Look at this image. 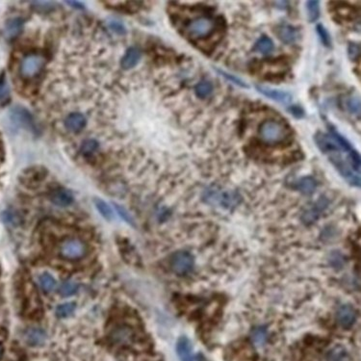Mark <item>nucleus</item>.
Masks as SVG:
<instances>
[{"label":"nucleus","mask_w":361,"mask_h":361,"mask_svg":"<svg viewBox=\"0 0 361 361\" xmlns=\"http://www.w3.org/2000/svg\"><path fill=\"white\" fill-rule=\"evenodd\" d=\"M115 205V208H116V210H117V212L119 213V215H120V217L126 222V223H128L129 225H131V226H134V220H133V218H132V216L122 207V206H120V205H118V204H114Z\"/></svg>","instance_id":"nucleus-35"},{"label":"nucleus","mask_w":361,"mask_h":361,"mask_svg":"<svg viewBox=\"0 0 361 361\" xmlns=\"http://www.w3.org/2000/svg\"><path fill=\"white\" fill-rule=\"evenodd\" d=\"M345 107L350 113L358 116L361 115V101L359 97H348L345 101Z\"/></svg>","instance_id":"nucleus-29"},{"label":"nucleus","mask_w":361,"mask_h":361,"mask_svg":"<svg viewBox=\"0 0 361 361\" xmlns=\"http://www.w3.org/2000/svg\"><path fill=\"white\" fill-rule=\"evenodd\" d=\"M109 25H110V28H111L114 32H116V33H118V34H124V33H125V28H124L123 24L120 23V21L112 20V21H110Z\"/></svg>","instance_id":"nucleus-36"},{"label":"nucleus","mask_w":361,"mask_h":361,"mask_svg":"<svg viewBox=\"0 0 361 361\" xmlns=\"http://www.w3.org/2000/svg\"><path fill=\"white\" fill-rule=\"evenodd\" d=\"M50 201H52L57 206L65 207V206H69L70 204L73 203L74 197H73V194L70 191H68L64 188H58V189H55L51 192Z\"/></svg>","instance_id":"nucleus-17"},{"label":"nucleus","mask_w":361,"mask_h":361,"mask_svg":"<svg viewBox=\"0 0 361 361\" xmlns=\"http://www.w3.org/2000/svg\"><path fill=\"white\" fill-rule=\"evenodd\" d=\"M39 285L42 291L46 293L52 292L56 288V281L55 279L48 273H43L39 277Z\"/></svg>","instance_id":"nucleus-24"},{"label":"nucleus","mask_w":361,"mask_h":361,"mask_svg":"<svg viewBox=\"0 0 361 361\" xmlns=\"http://www.w3.org/2000/svg\"><path fill=\"white\" fill-rule=\"evenodd\" d=\"M141 59V51L137 47H129L120 61V66L123 70L127 71L133 69Z\"/></svg>","instance_id":"nucleus-16"},{"label":"nucleus","mask_w":361,"mask_h":361,"mask_svg":"<svg viewBox=\"0 0 361 361\" xmlns=\"http://www.w3.org/2000/svg\"><path fill=\"white\" fill-rule=\"evenodd\" d=\"M212 92L213 85L208 81H201L195 88V93L200 98H206L212 94Z\"/></svg>","instance_id":"nucleus-27"},{"label":"nucleus","mask_w":361,"mask_h":361,"mask_svg":"<svg viewBox=\"0 0 361 361\" xmlns=\"http://www.w3.org/2000/svg\"><path fill=\"white\" fill-rule=\"evenodd\" d=\"M314 142L350 184L361 186V156L346 138L330 127L328 133L317 132Z\"/></svg>","instance_id":"nucleus-1"},{"label":"nucleus","mask_w":361,"mask_h":361,"mask_svg":"<svg viewBox=\"0 0 361 361\" xmlns=\"http://www.w3.org/2000/svg\"><path fill=\"white\" fill-rule=\"evenodd\" d=\"M258 138L267 146H284L292 140V129L283 120L269 119L259 125Z\"/></svg>","instance_id":"nucleus-3"},{"label":"nucleus","mask_w":361,"mask_h":361,"mask_svg":"<svg viewBox=\"0 0 361 361\" xmlns=\"http://www.w3.org/2000/svg\"><path fill=\"white\" fill-rule=\"evenodd\" d=\"M203 199L213 206L225 209L235 208L240 202V196L236 192L219 186L207 188L203 193Z\"/></svg>","instance_id":"nucleus-4"},{"label":"nucleus","mask_w":361,"mask_h":361,"mask_svg":"<svg viewBox=\"0 0 361 361\" xmlns=\"http://www.w3.org/2000/svg\"><path fill=\"white\" fill-rule=\"evenodd\" d=\"M316 31H317V33H318V35L321 39L323 44L326 47H330L331 46V38H330V35L327 32V30L325 29V27L322 24H318L317 27H316Z\"/></svg>","instance_id":"nucleus-32"},{"label":"nucleus","mask_w":361,"mask_h":361,"mask_svg":"<svg viewBox=\"0 0 361 361\" xmlns=\"http://www.w3.org/2000/svg\"><path fill=\"white\" fill-rule=\"evenodd\" d=\"M8 95H9V92H8L7 87H5V86L2 87V86H1V87H0V99L5 98Z\"/></svg>","instance_id":"nucleus-38"},{"label":"nucleus","mask_w":361,"mask_h":361,"mask_svg":"<svg viewBox=\"0 0 361 361\" xmlns=\"http://www.w3.org/2000/svg\"><path fill=\"white\" fill-rule=\"evenodd\" d=\"M275 49V44L273 42V40H271L270 38L268 37H261L259 40L256 41V43L254 44V47H253V50L258 52V53H261V54H264V55H268V54H271Z\"/></svg>","instance_id":"nucleus-23"},{"label":"nucleus","mask_w":361,"mask_h":361,"mask_svg":"<svg viewBox=\"0 0 361 361\" xmlns=\"http://www.w3.org/2000/svg\"><path fill=\"white\" fill-rule=\"evenodd\" d=\"M95 204L99 213L107 220L113 219V211L111 207L105 202V201L100 200V199H95Z\"/></svg>","instance_id":"nucleus-30"},{"label":"nucleus","mask_w":361,"mask_h":361,"mask_svg":"<svg viewBox=\"0 0 361 361\" xmlns=\"http://www.w3.org/2000/svg\"><path fill=\"white\" fill-rule=\"evenodd\" d=\"M109 338L114 345L125 347L134 342L135 333L134 330L129 326H118L111 331Z\"/></svg>","instance_id":"nucleus-9"},{"label":"nucleus","mask_w":361,"mask_h":361,"mask_svg":"<svg viewBox=\"0 0 361 361\" xmlns=\"http://www.w3.org/2000/svg\"><path fill=\"white\" fill-rule=\"evenodd\" d=\"M170 265L173 273L178 276H184L192 271L194 267V257L186 250H179L171 256Z\"/></svg>","instance_id":"nucleus-7"},{"label":"nucleus","mask_w":361,"mask_h":361,"mask_svg":"<svg viewBox=\"0 0 361 361\" xmlns=\"http://www.w3.org/2000/svg\"><path fill=\"white\" fill-rule=\"evenodd\" d=\"M11 118L16 124L34 131L35 124L33 118L31 114L23 107H15L11 111Z\"/></svg>","instance_id":"nucleus-12"},{"label":"nucleus","mask_w":361,"mask_h":361,"mask_svg":"<svg viewBox=\"0 0 361 361\" xmlns=\"http://www.w3.org/2000/svg\"><path fill=\"white\" fill-rule=\"evenodd\" d=\"M176 352L181 361H202L201 355L195 354L191 341L187 337H180L176 344Z\"/></svg>","instance_id":"nucleus-11"},{"label":"nucleus","mask_w":361,"mask_h":361,"mask_svg":"<svg viewBox=\"0 0 361 361\" xmlns=\"http://www.w3.org/2000/svg\"><path fill=\"white\" fill-rule=\"evenodd\" d=\"M279 39L284 43H294L300 39L299 30L290 24H281L276 30Z\"/></svg>","instance_id":"nucleus-15"},{"label":"nucleus","mask_w":361,"mask_h":361,"mask_svg":"<svg viewBox=\"0 0 361 361\" xmlns=\"http://www.w3.org/2000/svg\"><path fill=\"white\" fill-rule=\"evenodd\" d=\"M217 72H218L221 76H223V77H225L226 79H228V80L232 82L233 84H235V85H237V86H240V87H243V88H247V85L244 81L242 80V79L238 78L237 76H233V75H230V74H228V73H226V72H224V71H221V70H219V69H217Z\"/></svg>","instance_id":"nucleus-33"},{"label":"nucleus","mask_w":361,"mask_h":361,"mask_svg":"<svg viewBox=\"0 0 361 361\" xmlns=\"http://www.w3.org/2000/svg\"><path fill=\"white\" fill-rule=\"evenodd\" d=\"M250 340L252 344L257 348L265 346L269 341V331L267 327L266 326L255 327L250 334Z\"/></svg>","instance_id":"nucleus-21"},{"label":"nucleus","mask_w":361,"mask_h":361,"mask_svg":"<svg viewBox=\"0 0 361 361\" xmlns=\"http://www.w3.org/2000/svg\"><path fill=\"white\" fill-rule=\"evenodd\" d=\"M98 148V144L94 139H88L83 142L81 146V152L84 155H91L93 154Z\"/></svg>","instance_id":"nucleus-31"},{"label":"nucleus","mask_w":361,"mask_h":361,"mask_svg":"<svg viewBox=\"0 0 361 361\" xmlns=\"http://www.w3.org/2000/svg\"><path fill=\"white\" fill-rule=\"evenodd\" d=\"M67 3L70 4V5H72L76 9H82L83 8V5L81 4L80 2H78V1H68Z\"/></svg>","instance_id":"nucleus-39"},{"label":"nucleus","mask_w":361,"mask_h":361,"mask_svg":"<svg viewBox=\"0 0 361 361\" xmlns=\"http://www.w3.org/2000/svg\"><path fill=\"white\" fill-rule=\"evenodd\" d=\"M307 18L310 22H315L320 17V2L319 1H307L306 2Z\"/></svg>","instance_id":"nucleus-25"},{"label":"nucleus","mask_w":361,"mask_h":361,"mask_svg":"<svg viewBox=\"0 0 361 361\" xmlns=\"http://www.w3.org/2000/svg\"><path fill=\"white\" fill-rule=\"evenodd\" d=\"M23 20L19 18H14L7 21L5 25V35L8 39L17 37L22 30Z\"/></svg>","instance_id":"nucleus-22"},{"label":"nucleus","mask_w":361,"mask_h":361,"mask_svg":"<svg viewBox=\"0 0 361 361\" xmlns=\"http://www.w3.org/2000/svg\"><path fill=\"white\" fill-rule=\"evenodd\" d=\"M317 187L316 180L311 176H305L298 179L294 183V188L304 195H312Z\"/></svg>","instance_id":"nucleus-19"},{"label":"nucleus","mask_w":361,"mask_h":361,"mask_svg":"<svg viewBox=\"0 0 361 361\" xmlns=\"http://www.w3.org/2000/svg\"><path fill=\"white\" fill-rule=\"evenodd\" d=\"M87 251L88 247L86 244L76 238L66 239L60 244L59 247L60 255L64 259L72 261L82 259L87 254Z\"/></svg>","instance_id":"nucleus-5"},{"label":"nucleus","mask_w":361,"mask_h":361,"mask_svg":"<svg viewBox=\"0 0 361 361\" xmlns=\"http://www.w3.org/2000/svg\"><path fill=\"white\" fill-rule=\"evenodd\" d=\"M225 28V20L222 17L201 15L188 20L183 27V32L194 43L208 46L221 40Z\"/></svg>","instance_id":"nucleus-2"},{"label":"nucleus","mask_w":361,"mask_h":361,"mask_svg":"<svg viewBox=\"0 0 361 361\" xmlns=\"http://www.w3.org/2000/svg\"><path fill=\"white\" fill-rule=\"evenodd\" d=\"M289 112L296 118H303L304 115V112L303 110V108H301L300 106H292L289 108Z\"/></svg>","instance_id":"nucleus-37"},{"label":"nucleus","mask_w":361,"mask_h":361,"mask_svg":"<svg viewBox=\"0 0 361 361\" xmlns=\"http://www.w3.org/2000/svg\"><path fill=\"white\" fill-rule=\"evenodd\" d=\"M78 284L75 281H65L59 287V292L63 297H71L77 293L78 291Z\"/></svg>","instance_id":"nucleus-26"},{"label":"nucleus","mask_w":361,"mask_h":361,"mask_svg":"<svg viewBox=\"0 0 361 361\" xmlns=\"http://www.w3.org/2000/svg\"><path fill=\"white\" fill-rule=\"evenodd\" d=\"M348 55L351 60L356 61L361 57V46L359 43H350L348 47Z\"/></svg>","instance_id":"nucleus-34"},{"label":"nucleus","mask_w":361,"mask_h":361,"mask_svg":"<svg viewBox=\"0 0 361 361\" xmlns=\"http://www.w3.org/2000/svg\"><path fill=\"white\" fill-rule=\"evenodd\" d=\"M2 354H3V349H2V347H1V345H0V359H1V357H2Z\"/></svg>","instance_id":"nucleus-40"},{"label":"nucleus","mask_w":361,"mask_h":361,"mask_svg":"<svg viewBox=\"0 0 361 361\" xmlns=\"http://www.w3.org/2000/svg\"><path fill=\"white\" fill-rule=\"evenodd\" d=\"M76 307V304L75 303H66L60 304L56 308V315L59 318H67L74 313Z\"/></svg>","instance_id":"nucleus-28"},{"label":"nucleus","mask_w":361,"mask_h":361,"mask_svg":"<svg viewBox=\"0 0 361 361\" xmlns=\"http://www.w3.org/2000/svg\"><path fill=\"white\" fill-rule=\"evenodd\" d=\"M327 205V201H325L324 199H321L320 201H318L317 203H315L311 208H309L308 210H306L303 216V221L305 223V224H311L313 222H315L318 217L320 216L322 211L326 207Z\"/></svg>","instance_id":"nucleus-20"},{"label":"nucleus","mask_w":361,"mask_h":361,"mask_svg":"<svg viewBox=\"0 0 361 361\" xmlns=\"http://www.w3.org/2000/svg\"><path fill=\"white\" fill-rule=\"evenodd\" d=\"M45 64V59L40 54H28L20 62L19 74L21 77L30 79L37 76Z\"/></svg>","instance_id":"nucleus-6"},{"label":"nucleus","mask_w":361,"mask_h":361,"mask_svg":"<svg viewBox=\"0 0 361 361\" xmlns=\"http://www.w3.org/2000/svg\"><path fill=\"white\" fill-rule=\"evenodd\" d=\"M323 361H355L351 351L343 344L337 343L326 348L323 354Z\"/></svg>","instance_id":"nucleus-8"},{"label":"nucleus","mask_w":361,"mask_h":361,"mask_svg":"<svg viewBox=\"0 0 361 361\" xmlns=\"http://www.w3.org/2000/svg\"><path fill=\"white\" fill-rule=\"evenodd\" d=\"M256 90L260 94L265 95L266 97H268V98H270L274 101L280 102V103L288 104L292 101L291 94H289L288 92L282 91V90H278V89H274V88H268V87H264V86H256Z\"/></svg>","instance_id":"nucleus-13"},{"label":"nucleus","mask_w":361,"mask_h":361,"mask_svg":"<svg viewBox=\"0 0 361 361\" xmlns=\"http://www.w3.org/2000/svg\"><path fill=\"white\" fill-rule=\"evenodd\" d=\"M87 124V120L84 115L80 113H73L70 114L66 120H65V125L71 132H80L85 128Z\"/></svg>","instance_id":"nucleus-18"},{"label":"nucleus","mask_w":361,"mask_h":361,"mask_svg":"<svg viewBox=\"0 0 361 361\" xmlns=\"http://www.w3.org/2000/svg\"><path fill=\"white\" fill-rule=\"evenodd\" d=\"M336 322L345 329L351 328L357 320V312L353 305L346 304L341 305L336 311Z\"/></svg>","instance_id":"nucleus-10"},{"label":"nucleus","mask_w":361,"mask_h":361,"mask_svg":"<svg viewBox=\"0 0 361 361\" xmlns=\"http://www.w3.org/2000/svg\"><path fill=\"white\" fill-rule=\"evenodd\" d=\"M23 339L29 346L38 347L46 340V333L40 327H29L23 333Z\"/></svg>","instance_id":"nucleus-14"}]
</instances>
